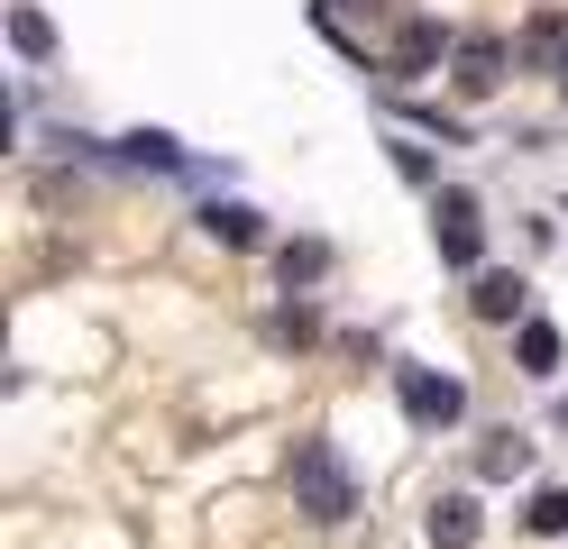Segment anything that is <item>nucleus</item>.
<instances>
[{
  "label": "nucleus",
  "instance_id": "f03ea898",
  "mask_svg": "<svg viewBox=\"0 0 568 549\" xmlns=\"http://www.w3.org/2000/svg\"><path fill=\"white\" fill-rule=\"evenodd\" d=\"M395 403H404L413 430H449L458 413H468V385L440 376V366H395Z\"/></svg>",
  "mask_w": 568,
  "mask_h": 549
},
{
  "label": "nucleus",
  "instance_id": "0eeeda50",
  "mask_svg": "<svg viewBox=\"0 0 568 549\" xmlns=\"http://www.w3.org/2000/svg\"><path fill=\"white\" fill-rule=\"evenodd\" d=\"M523 64H568V10H541L523 28V47H514Z\"/></svg>",
  "mask_w": 568,
  "mask_h": 549
},
{
  "label": "nucleus",
  "instance_id": "423d86ee",
  "mask_svg": "<svg viewBox=\"0 0 568 549\" xmlns=\"http://www.w3.org/2000/svg\"><path fill=\"white\" fill-rule=\"evenodd\" d=\"M468 312H477V321H514V312H523V275L486 266V275H477V293H468Z\"/></svg>",
  "mask_w": 568,
  "mask_h": 549
},
{
  "label": "nucleus",
  "instance_id": "f8f14e48",
  "mask_svg": "<svg viewBox=\"0 0 568 549\" xmlns=\"http://www.w3.org/2000/svg\"><path fill=\"white\" fill-rule=\"evenodd\" d=\"M523 531H531V540H559V531H568V486H531Z\"/></svg>",
  "mask_w": 568,
  "mask_h": 549
},
{
  "label": "nucleus",
  "instance_id": "9d476101",
  "mask_svg": "<svg viewBox=\"0 0 568 549\" xmlns=\"http://www.w3.org/2000/svg\"><path fill=\"white\" fill-rule=\"evenodd\" d=\"M523 467H531V439H514V430H495L486 449H477V476H486V486H505V476H523Z\"/></svg>",
  "mask_w": 568,
  "mask_h": 549
},
{
  "label": "nucleus",
  "instance_id": "9b49d317",
  "mask_svg": "<svg viewBox=\"0 0 568 549\" xmlns=\"http://www.w3.org/2000/svg\"><path fill=\"white\" fill-rule=\"evenodd\" d=\"M432 64H440V28H432V19H413V28L395 37V73L413 83V73H432Z\"/></svg>",
  "mask_w": 568,
  "mask_h": 549
},
{
  "label": "nucleus",
  "instance_id": "20e7f679",
  "mask_svg": "<svg viewBox=\"0 0 568 549\" xmlns=\"http://www.w3.org/2000/svg\"><path fill=\"white\" fill-rule=\"evenodd\" d=\"M505 64H514L505 37H458V47H449V83H458V101H486L495 83H505Z\"/></svg>",
  "mask_w": 568,
  "mask_h": 549
},
{
  "label": "nucleus",
  "instance_id": "ddd939ff",
  "mask_svg": "<svg viewBox=\"0 0 568 549\" xmlns=\"http://www.w3.org/2000/svg\"><path fill=\"white\" fill-rule=\"evenodd\" d=\"M514 357H523V376H550V366H559V329H550V321H523Z\"/></svg>",
  "mask_w": 568,
  "mask_h": 549
},
{
  "label": "nucleus",
  "instance_id": "a211bd4d",
  "mask_svg": "<svg viewBox=\"0 0 568 549\" xmlns=\"http://www.w3.org/2000/svg\"><path fill=\"white\" fill-rule=\"evenodd\" d=\"M559 92H568V64H559Z\"/></svg>",
  "mask_w": 568,
  "mask_h": 549
},
{
  "label": "nucleus",
  "instance_id": "1a4fd4ad",
  "mask_svg": "<svg viewBox=\"0 0 568 549\" xmlns=\"http://www.w3.org/2000/svg\"><path fill=\"white\" fill-rule=\"evenodd\" d=\"M275 266H284V293H294V284H322V275H331V247H322V238H284Z\"/></svg>",
  "mask_w": 568,
  "mask_h": 549
},
{
  "label": "nucleus",
  "instance_id": "4468645a",
  "mask_svg": "<svg viewBox=\"0 0 568 549\" xmlns=\"http://www.w3.org/2000/svg\"><path fill=\"white\" fill-rule=\"evenodd\" d=\"M120 156H129V165H184V146H174L165 129H129V138H120Z\"/></svg>",
  "mask_w": 568,
  "mask_h": 549
},
{
  "label": "nucleus",
  "instance_id": "2eb2a0df",
  "mask_svg": "<svg viewBox=\"0 0 568 549\" xmlns=\"http://www.w3.org/2000/svg\"><path fill=\"white\" fill-rule=\"evenodd\" d=\"M275 339H284V348H312V339H322V312H312L303 293H294V303L275 312Z\"/></svg>",
  "mask_w": 568,
  "mask_h": 549
},
{
  "label": "nucleus",
  "instance_id": "f257e3e1",
  "mask_svg": "<svg viewBox=\"0 0 568 549\" xmlns=\"http://www.w3.org/2000/svg\"><path fill=\"white\" fill-rule=\"evenodd\" d=\"M284 476H294V504L312 512V522H348V512H358V486H348V467H339L331 439H294Z\"/></svg>",
  "mask_w": 568,
  "mask_h": 549
},
{
  "label": "nucleus",
  "instance_id": "39448f33",
  "mask_svg": "<svg viewBox=\"0 0 568 549\" xmlns=\"http://www.w3.org/2000/svg\"><path fill=\"white\" fill-rule=\"evenodd\" d=\"M422 531H432V549H477V495H440Z\"/></svg>",
  "mask_w": 568,
  "mask_h": 549
},
{
  "label": "nucleus",
  "instance_id": "6e6552de",
  "mask_svg": "<svg viewBox=\"0 0 568 549\" xmlns=\"http://www.w3.org/2000/svg\"><path fill=\"white\" fill-rule=\"evenodd\" d=\"M202 230L221 238V247H257V238H266V220L247 211V202H211V211H202Z\"/></svg>",
  "mask_w": 568,
  "mask_h": 549
},
{
  "label": "nucleus",
  "instance_id": "7ed1b4c3",
  "mask_svg": "<svg viewBox=\"0 0 568 549\" xmlns=\"http://www.w3.org/2000/svg\"><path fill=\"white\" fill-rule=\"evenodd\" d=\"M432 238H440V266H477L486 256V211H477V193H449L432 202Z\"/></svg>",
  "mask_w": 568,
  "mask_h": 549
},
{
  "label": "nucleus",
  "instance_id": "dca6fc26",
  "mask_svg": "<svg viewBox=\"0 0 568 549\" xmlns=\"http://www.w3.org/2000/svg\"><path fill=\"white\" fill-rule=\"evenodd\" d=\"M10 37H19V55H47V47H55V28H47L38 10H10Z\"/></svg>",
  "mask_w": 568,
  "mask_h": 549
},
{
  "label": "nucleus",
  "instance_id": "f3484780",
  "mask_svg": "<svg viewBox=\"0 0 568 549\" xmlns=\"http://www.w3.org/2000/svg\"><path fill=\"white\" fill-rule=\"evenodd\" d=\"M358 10H385V0H358Z\"/></svg>",
  "mask_w": 568,
  "mask_h": 549
}]
</instances>
